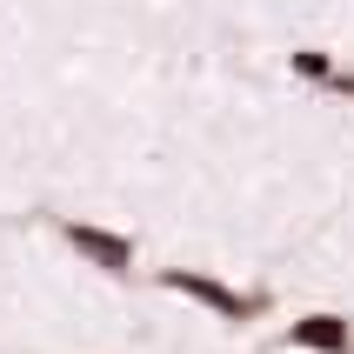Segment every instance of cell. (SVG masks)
I'll use <instances>...</instances> for the list:
<instances>
[{"instance_id":"7a4b0ae2","label":"cell","mask_w":354,"mask_h":354,"mask_svg":"<svg viewBox=\"0 0 354 354\" xmlns=\"http://www.w3.org/2000/svg\"><path fill=\"white\" fill-rule=\"evenodd\" d=\"M60 241L74 248L87 268H100V274H134V241L114 234V227H94V221H60Z\"/></svg>"},{"instance_id":"277c9868","label":"cell","mask_w":354,"mask_h":354,"mask_svg":"<svg viewBox=\"0 0 354 354\" xmlns=\"http://www.w3.org/2000/svg\"><path fill=\"white\" fill-rule=\"evenodd\" d=\"M288 67H295V80H308V87H328L341 60L328 54V47H295V54H288Z\"/></svg>"},{"instance_id":"3957f363","label":"cell","mask_w":354,"mask_h":354,"mask_svg":"<svg viewBox=\"0 0 354 354\" xmlns=\"http://www.w3.org/2000/svg\"><path fill=\"white\" fill-rule=\"evenodd\" d=\"M281 348H301V354H354V321L335 315V308H321V315H301Z\"/></svg>"},{"instance_id":"6da1fadb","label":"cell","mask_w":354,"mask_h":354,"mask_svg":"<svg viewBox=\"0 0 354 354\" xmlns=\"http://www.w3.org/2000/svg\"><path fill=\"white\" fill-rule=\"evenodd\" d=\"M160 288L180 301H194V308H207L214 321H227V328H248V321H261V308H268V295H241V288H227V281L201 274V268H160Z\"/></svg>"},{"instance_id":"5b68a950","label":"cell","mask_w":354,"mask_h":354,"mask_svg":"<svg viewBox=\"0 0 354 354\" xmlns=\"http://www.w3.org/2000/svg\"><path fill=\"white\" fill-rule=\"evenodd\" d=\"M328 94H341V100H354V67H335V80H328Z\"/></svg>"}]
</instances>
